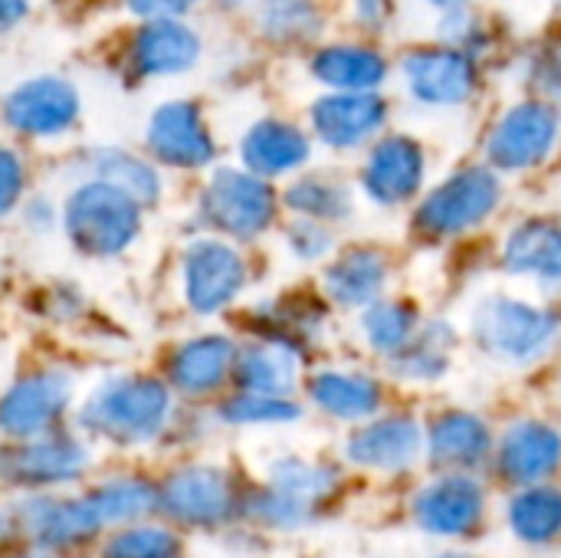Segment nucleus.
Wrapping results in <instances>:
<instances>
[{
	"label": "nucleus",
	"instance_id": "obj_9",
	"mask_svg": "<svg viewBox=\"0 0 561 558\" xmlns=\"http://www.w3.org/2000/svg\"><path fill=\"white\" fill-rule=\"evenodd\" d=\"M79 115V92L56 76H36L16 86L3 102V118L23 135H59Z\"/></svg>",
	"mask_w": 561,
	"mask_h": 558
},
{
	"label": "nucleus",
	"instance_id": "obj_38",
	"mask_svg": "<svg viewBox=\"0 0 561 558\" xmlns=\"http://www.w3.org/2000/svg\"><path fill=\"white\" fill-rule=\"evenodd\" d=\"M224 418L230 424H286L299 418V408L289 398H270V395H240L224 405Z\"/></svg>",
	"mask_w": 561,
	"mask_h": 558
},
{
	"label": "nucleus",
	"instance_id": "obj_11",
	"mask_svg": "<svg viewBox=\"0 0 561 558\" xmlns=\"http://www.w3.org/2000/svg\"><path fill=\"white\" fill-rule=\"evenodd\" d=\"M85 451L72 437H33L20 447L0 451V480L16 487H49L66 483L82 474Z\"/></svg>",
	"mask_w": 561,
	"mask_h": 558
},
{
	"label": "nucleus",
	"instance_id": "obj_2",
	"mask_svg": "<svg viewBox=\"0 0 561 558\" xmlns=\"http://www.w3.org/2000/svg\"><path fill=\"white\" fill-rule=\"evenodd\" d=\"M138 204L102 181L82 184L66 201V234L79 250L92 257L122 253L138 237Z\"/></svg>",
	"mask_w": 561,
	"mask_h": 558
},
{
	"label": "nucleus",
	"instance_id": "obj_4",
	"mask_svg": "<svg viewBox=\"0 0 561 558\" xmlns=\"http://www.w3.org/2000/svg\"><path fill=\"white\" fill-rule=\"evenodd\" d=\"M500 178L490 168H463L447 178L417 210V230L427 237H454L486 220L500 204Z\"/></svg>",
	"mask_w": 561,
	"mask_h": 558
},
{
	"label": "nucleus",
	"instance_id": "obj_25",
	"mask_svg": "<svg viewBox=\"0 0 561 558\" xmlns=\"http://www.w3.org/2000/svg\"><path fill=\"white\" fill-rule=\"evenodd\" d=\"M312 76L339 92H371L388 76V62L378 49L339 43L316 53Z\"/></svg>",
	"mask_w": 561,
	"mask_h": 558
},
{
	"label": "nucleus",
	"instance_id": "obj_19",
	"mask_svg": "<svg viewBox=\"0 0 561 558\" xmlns=\"http://www.w3.org/2000/svg\"><path fill=\"white\" fill-rule=\"evenodd\" d=\"M201 56L197 33L181 20H151L141 26L131 46L135 69L141 76H178L187 72Z\"/></svg>",
	"mask_w": 561,
	"mask_h": 558
},
{
	"label": "nucleus",
	"instance_id": "obj_15",
	"mask_svg": "<svg viewBox=\"0 0 561 558\" xmlns=\"http://www.w3.org/2000/svg\"><path fill=\"white\" fill-rule=\"evenodd\" d=\"M424 181V151L408 135H391L378 141L365 161L362 184L378 204H404L417 194Z\"/></svg>",
	"mask_w": 561,
	"mask_h": 558
},
{
	"label": "nucleus",
	"instance_id": "obj_45",
	"mask_svg": "<svg viewBox=\"0 0 561 558\" xmlns=\"http://www.w3.org/2000/svg\"><path fill=\"white\" fill-rule=\"evenodd\" d=\"M440 558H470V556H457V553H450V556H440Z\"/></svg>",
	"mask_w": 561,
	"mask_h": 558
},
{
	"label": "nucleus",
	"instance_id": "obj_23",
	"mask_svg": "<svg viewBox=\"0 0 561 558\" xmlns=\"http://www.w3.org/2000/svg\"><path fill=\"white\" fill-rule=\"evenodd\" d=\"M506 266L542 280L561 296V227L552 220H526L506 237Z\"/></svg>",
	"mask_w": 561,
	"mask_h": 558
},
{
	"label": "nucleus",
	"instance_id": "obj_31",
	"mask_svg": "<svg viewBox=\"0 0 561 558\" xmlns=\"http://www.w3.org/2000/svg\"><path fill=\"white\" fill-rule=\"evenodd\" d=\"M454 332L444 322H431L427 329L414 332V339L391 355V365L401 378H440L450 365Z\"/></svg>",
	"mask_w": 561,
	"mask_h": 558
},
{
	"label": "nucleus",
	"instance_id": "obj_1",
	"mask_svg": "<svg viewBox=\"0 0 561 558\" xmlns=\"http://www.w3.org/2000/svg\"><path fill=\"white\" fill-rule=\"evenodd\" d=\"M171 411L168 388L154 378H118L99 388L82 408V424L122 444L151 441Z\"/></svg>",
	"mask_w": 561,
	"mask_h": 558
},
{
	"label": "nucleus",
	"instance_id": "obj_12",
	"mask_svg": "<svg viewBox=\"0 0 561 558\" xmlns=\"http://www.w3.org/2000/svg\"><path fill=\"white\" fill-rule=\"evenodd\" d=\"M148 148L174 168H204L214 158V138L194 102H164L148 122Z\"/></svg>",
	"mask_w": 561,
	"mask_h": 558
},
{
	"label": "nucleus",
	"instance_id": "obj_37",
	"mask_svg": "<svg viewBox=\"0 0 561 558\" xmlns=\"http://www.w3.org/2000/svg\"><path fill=\"white\" fill-rule=\"evenodd\" d=\"M181 556V543L174 533L161 529V526H138V529H125L118 533L105 558H178Z\"/></svg>",
	"mask_w": 561,
	"mask_h": 558
},
{
	"label": "nucleus",
	"instance_id": "obj_30",
	"mask_svg": "<svg viewBox=\"0 0 561 558\" xmlns=\"http://www.w3.org/2000/svg\"><path fill=\"white\" fill-rule=\"evenodd\" d=\"M92 174H95V181L112 184L122 194H128L138 207L154 204L161 194V181H158L154 168L145 164L141 158L128 155V151H118V148L95 151L92 155Z\"/></svg>",
	"mask_w": 561,
	"mask_h": 558
},
{
	"label": "nucleus",
	"instance_id": "obj_29",
	"mask_svg": "<svg viewBox=\"0 0 561 558\" xmlns=\"http://www.w3.org/2000/svg\"><path fill=\"white\" fill-rule=\"evenodd\" d=\"M490 451V431L473 414H444L431 431V460L440 467H473Z\"/></svg>",
	"mask_w": 561,
	"mask_h": 558
},
{
	"label": "nucleus",
	"instance_id": "obj_22",
	"mask_svg": "<svg viewBox=\"0 0 561 558\" xmlns=\"http://www.w3.org/2000/svg\"><path fill=\"white\" fill-rule=\"evenodd\" d=\"M561 464V434L549 424L523 421L516 424L500 447V467L516 483H536Z\"/></svg>",
	"mask_w": 561,
	"mask_h": 558
},
{
	"label": "nucleus",
	"instance_id": "obj_7",
	"mask_svg": "<svg viewBox=\"0 0 561 558\" xmlns=\"http://www.w3.org/2000/svg\"><path fill=\"white\" fill-rule=\"evenodd\" d=\"M411 95L424 105H463L477 89V66L454 46H421L401 59Z\"/></svg>",
	"mask_w": 561,
	"mask_h": 558
},
{
	"label": "nucleus",
	"instance_id": "obj_13",
	"mask_svg": "<svg viewBox=\"0 0 561 558\" xmlns=\"http://www.w3.org/2000/svg\"><path fill=\"white\" fill-rule=\"evenodd\" d=\"M69 405V378L56 372L30 375L16 382L0 401V431L10 437H43V431Z\"/></svg>",
	"mask_w": 561,
	"mask_h": 558
},
{
	"label": "nucleus",
	"instance_id": "obj_32",
	"mask_svg": "<svg viewBox=\"0 0 561 558\" xmlns=\"http://www.w3.org/2000/svg\"><path fill=\"white\" fill-rule=\"evenodd\" d=\"M513 533L526 543H549L561 533V493L559 490H526L510 506Z\"/></svg>",
	"mask_w": 561,
	"mask_h": 558
},
{
	"label": "nucleus",
	"instance_id": "obj_14",
	"mask_svg": "<svg viewBox=\"0 0 561 558\" xmlns=\"http://www.w3.org/2000/svg\"><path fill=\"white\" fill-rule=\"evenodd\" d=\"M483 487L473 477L450 474L417 493L414 516L434 536H463L483 520Z\"/></svg>",
	"mask_w": 561,
	"mask_h": 558
},
{
	"label": "nucleus",
	"instance_id": "obj_3",
	"mask_svg": "<svg viewBox=\"0 0 561 558\" xmlns=\"http://www.w3.org/2000/svg\"><path fill=\"white\" fill-rule=\"evenodd\" d=\"M556 332L559 322L552 312L506 296H490L473 312V335L480 349L510 362L536 358L556 339Z\"/></svg>",
	"mask_w": 561,
	"mask_h": 558
},
{
	"label": "nucleus",
	"instance_id": "obj_6",
	"mask_svg": "<svg viewBox=\"0 0 561 558\" xmlns=\"http://www.w3.org/2000/svg\"><path fill=\"white\" fill-rule=\"evenodd\" d=\"M559 112L542 99L513 105L493 128L486 155L503 171H523L549 158L559 138Z\"/></svg>",
	"mask_w": 561,
	"mask_h": 558
},
{
	"label": "nucleus",
	"instance_id": "obj_18",
	"mask_svg": "<svg viewBox=\"0 0 561 558\" xmlns=\"http://www.w3.org/2000/svg\"><path fill=\"white\" fill-rule=\"evenodd\" d=\"M16 523L39 546H76L95 536L102 516L92 500H26L16 510Z\"/></svg>",
	"mask_w": 561,
	"mask_h": 558
},
{
	"label": "nucleus",
	"instance_id": "obj_16",
	"mask_svg": "<svg viewBox=\"0 0 561 558\" xmlns=\"http://www.w3.org/2000/svg\"><path fill=\"white\" fill-rule=\"evenodd\" d=\"M388 118V105L375 92H332L312 105V128L332 148H355Z\"/></svg>",
	"mask_w": 561,
	"mask_h": 558
},
{
	"label": "nucleus",
	"instance_id": "obj_44",
	"mask_svg": "<svg viewBox=\"0 0 561 558\" xmlns=\"http://www.w3.org/2000/svg\"><path fill=\"white\" fill-rule=\"evenodd\" d=\"M427 3H434V7H447V10H457V7H463L467 0H427Z\"/></svg>",
	"mask_w": 561,
	"mask_h": 558
},
{
	"label": "nucleus",
	"instance_id": "obj_21",
	"mask_svg": "<svg viewBox=\"0 0 561 558\" xmlns=\"http://www.w3.org/2000/svg\"><path fill=\"white\" fill-rule=\"evenodd\" d=\"M240 155H243V164L250 168V174L276 178V174H286L309 161V138L289 122L263 118L243 135Z\"/></svg>",
	"mask_w": 561,
	"mask_h": 558
},
{
	"label": "nucleus",
	"instance_id": "obj_41",
	"mask_svg": "<svg viewBox=\"0 0 561 558\" xmlns=\"http://www.w3.org/2000/svg\"><path fill=\"white\" fill-rule=\"evenodd\" d=\"M125 3L131 13H138L151 23V20H171L178 13H184L194 0H125Z\"/></svg>",
	"mask_w": 561,
	"mask_h": 558
},
{
	"label": "nucleus",
	"instance_id": "obj_27",
	"mask_svg": "<svg viewBox=\"0 0 561 558\" xmlns=\"http://www.w3.org/2000/svg\"><path fill=\"white\" fill-rule=\"evenodd\" d=\"M299 355L286 342H263L250 345L237 362V378L250 395L286 398L296 385Z\"/></svg>",
	"mask_w": 561,
	"mask_h": 558
},
{
	"label": "nucleus",
	"instance_id": "obj_35",
	"mask_svg": "<svg viewBox=\"0 0 561 558\" xmlns=\"http://www.w3.org/2000/svg\"><path fill=\"white\" fill-rule=\"evenodd\" d=\"M322 26L312 0H270L263 10V33L279 43H299L316 36Z\"/></svg>",
	"mask_w": 561,
	"mask_h": 558
},
{
	"label": "nucleus",
	"instance_id": "obj_42",
	"mask_svg": "<svg viewBox=\"0 0 561 558\" xmlns=\"http://www.w3.org/2000/svg\"><path fill=\"white\" fill-rule=\"evenodd\" d=\"M355 13L365 26L381 30L391 20V0H355Z\"/></svg>",
	"mask_w": 561,
	"mask_h": 558
},
{
	"label": "nucleus",
	"instance_id": "obj_8",
	"mask_svg": "<svg viewBox=\"0 0 561 558\" xmlns=\"http://www.w3.org/2000/svg\"><path fill=\"white\" fill-rule=\"evenodd\" d=\"M270 493L260 500L256 506V516L273 523V526H296V523H306L309 513L325 503L339 480L332 470L325 467H316V464H306V460H279L273 470H270Z\"/></svg>",
	"mask_w": 561,
	"mask_h": 558
},
{
	"label": "nucleus",
	"instance_id": "obj_40",
	"mask_svg": "<svg viewBox=\"0 0 561 558\" xmlns=\"http://www.w3.org/2000/svg\"><path fill=\"white\" fill-rule=\"evenodd\" d=\"M23 191V164L13 151L0 148V217L20 201Z\"/></svg>",
	"mask_w": 561,
	"mask_h": 558
},
{
	"label": "nucleus",
	"instance_id": "obj_43",
	"mask_svg": "<svg viewBox=\"0 0 561 558\" xmlns=\"http://www.w3.org/2000/svg\"><path fill=\"white\" fill-rule=\"evenodd\" d=\"M26 7H30L26 0H0V30L20 23L26 16Z\"/></svg>",
	"mask_w": 561,
	"mask_h": 558
},
{
	"label": "nucleus",
	"instance_id": "obj_34",
	"mask_svg": "<svg viewBox=\"0 0 561 558\" xmlns=\"http://www.w3.org/2000/svg\"><path fill=\"white\" fill-rule=\"evenodd\" d=\"M362 326H365V335L375 352L398 355L414 339L417 312L404 303H378L365 312Z\"/></svg>",
	"mask_w": 561,
	"mask_h": 558
},
{
	"label": "nucleus",
	"instance_id": "obj_39",
	"mask_svg": "<svg viewBox=\"0 0 561 558\" xmlns=\"http://www.w3.org/2000/svg\"><path fill=\"white\" fill-rule=\"evenodd\" d=\"M289 247L302 257V260H316L332 247V237L325 227H319L316 220H299L289 227Z\"/></svg>",
	"mask_w": 561,
	"mask_h": 558
},
{
	"label": "nucleus",
	"instance_id": "obj_5",
	"mask_svg": "<svg viewBox=\"0 0 561 558\" xmlns=\"http://www.w3.org/2000/svg\"><path fill=\"white\" fill-rule=\"evenodd\" d=\"M201 210H204V220H210L217 230L247 240V237L263 234L273 224L276 197L263 178L250 171L220 168L204 191Z\"/></svg>",
	"mask_w": 561,
	"mask_h": 558
},
{
	"label": "nucleus",
	"instance_id": "obj_24",
	"mask_svg": "<svg viewBox=\"0 0 561 558\" xmlns=\"http://www.w3.org/2000/svg\"><path fill=\"white\" fill-rule=\"evenodd\" d=\"M237 365V349L224 335H204L171 355V382L184 395H207L227 382Z\"/></svg>",
	"mask_w": 561,
	"mask_h": 558
},
{
	"label": "nucleus",
	"instance_id": "obj_28",
	"mask_svg": "<svg viewBox=\"0 0 561 558\" xmlns=\"http://www.w3.org/2000/svg\"><path fill=\"white\" fill-rule=\"evenodd\" d=\"M312 391V401L335 414V418H345V421H358V418H368L378 411L381 405V388L375 378L362 375V372H322L312 378L309 385Z\"/></svg>",
	"mask_w": 561,
	"mask_h": 558
},
{
	"label": "nucleus",
	"instance_id": "obj_36",
	"mask_svg": "<svg viewBox=\"0 0 561 558\" xmlns=\"http://www.w3.org/2000/svg\"><path fill=\"white\" fill-rule=\"evenodd\" d=\"M154 503H158V493L148 483H141V480H115V483H105L92 497V506L102 516V523L135 520V516L148 513Z\"/></svg>",
	"mask_w": 561,
	"mask_h": 558
},
{
	"label": "nucleus",
	"instance_id": "obj_17",
	"mask_svg": "<svg viewBox=\"0 0 561 558\" xmlns=\"http://www.w3.org/2000/svg\"><path fill=\"white\" fill-rule=\"evenodd\" d=\"M161 506L181 520V523H194V526H210L230 516L233 510V490L227 474L214 470V467H191L174 474L164 490H161Z\"/></svg>",
	"mask_w": 561,
	"mask_h": 558
},
{
	"label": "nucleus",
	"instance_id": "obj_33",
	"mask_svg": "<svg viewBox=\"0 0 561 558\" xmlns=\"http://www.w3.org/2000/svg\"><path fill=\"white\" fill-rule=\"evenodd\" d=\"M286 204L309 220H342L352 210V194L332 178H302L289 187Z\"/></svg>",
	"mask_w": 561,
	"mask_h": 558
},
{
	"label": "nucleus",
	"instance_id": "obj_46",
	"mask_svg": "<svg viewBox=\"0 0 561 558\" xmlns=\"http://www.w3.org/2000/svg\"><path fill=\"white\" fill-rule=\"evenodd\" d=\"M230 3H240V0H230Z\"/></svg>",
	"mask_w": 561,
	"mask_h": 558
},
{
	"label": "nucleus",
	"instance_id": "obj_26",
	"mask_svg": "<svg viewBox=\"0 0 561 558\" xmlns=\"http://www.w3.org/2000/svg\"><path fill=\"white\" fill-rule=\"evenodd\" d=\"M388 260L378 250H348L325 273V289L342 306H368L385 289Z\"/></svg>",
	"mask_w": 561,
	"mask_h": 558
},
{
	"label": "nucleus",
	"instance_id": "obj_20",
	"mask_svg": "<svg viewBox=\"0 0 561 558\" xmlns=\"http://www.w3.org/2000/svg\"><path fill=\"white\" fill-rule=\"evenodd\" d=\"M348 460L371 470H401L421 454V428L411 418H385L358 428L348 444Z\"/></svg>",
	"mask_w": 561,
	"mask_h": 558
},
{
	"label": "nucleus",
	"instance_id": "obj_10",
	"mask_svg": "<svg viewBox=\"0 0 561 558\" xmlns=\"http://www.w3.org/2000/svg\"><path fill=\"white\" fill-rule=\"evenodd\" d=\"M247 283L240 253L220 240H197L184 253V293L197 312L224 309Z\"/></svg>",
	"mask_w": 561,
	"mask_h": 558
}]
</instances>
